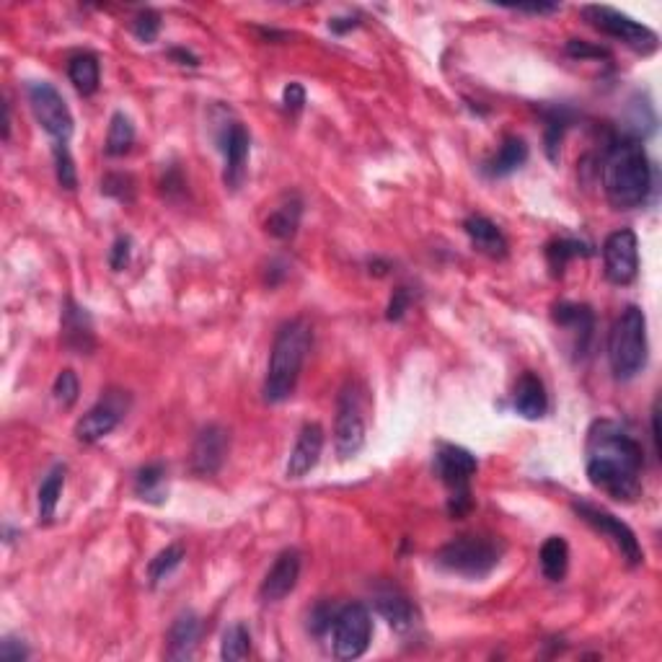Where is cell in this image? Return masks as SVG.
I'll return each instance as SVG.
<instances>
[{
    "label": "cell",
    "instance_id": "cell-41",
    "mask_svg": "<svg viewBox=\"0 0 662 662\" xmlns=\"http://www.w3.org/2000/svg\"><path fill=\"white\" fill-rule=\"evenodd\" d=\"M282 104H285L290 114H298L300 109L306 107V88L300 86V83H288L285 91H282Z\"/></svg>",
    "mask_w": 662,
    "mask_h": 662
},
{
    "label": "cell",
    "instance_id": "cell-2",
    "mask_svg": "<svg viewBox=\"0 0 662 662\" xmlns=\"http://www.w3.org/2000/svg\"><path fill=\"white\" fill-rule=\"evenodd\" d=\"M600 174H603V192L616 210L642 207L652 187V163L642 138L621 135L608 148Z\"/></svg>",
    "mask_w": 662,
    "mask_h": 662
},
{
    "label": "cell",
    "instance_id": "cell-5",
    "mask_svg": "<svg viewBox=\"0 0 662 662\" xmlns=\"http://www.w3.org/2000/svg\"><path fill=\"white\" fill-rule=\"evenodd\" d=\"M505 544L497 536H481V533H469L458 536L443 546L435 554V562L453 575L469 577V580H481L489 572L500 567Z\"/></svg>",
    "mask_w": 662,
    "mask_h": 662
},
{
    "label": "cell",
    "instance_id": "cell-11",
    "mask_svg": "<svg viewBox=\"0 0 662 662\" xmlns=\"http://www.w3.org/2000/svg\"><path fill=\"white\" fill-rule=\"evenodd\" d=\"M334 443H337L339 458L357 456L365 445V419L355 386H344L342 394H339L337 419H334Z\"/></svg>",
    "mask_w": 662,
    "mask_h": 662
},
{
    "label": "cell",
    "instance_id": "cell-27",
    "mask_svg": "<svg viewBox=\"0 0 662 662\" xmlns=\"http://www.w3.org/2000/svg\"><path fill=\"white\" fill-rule=\"evenodd\" d=\"M538 559H541V572L546 575V580H551V582L564 580V575H567V567H569L567 541H564L562 536H549L544 541V546H541V554H538Z\"/></svg>",
    "mask_w": 662,
    "mask_h": 662
},
{
    "label": "cell",
    "instance_id": "cell-30",
    "mask_svg": "<svg viewBox=\"0 0 662 662\" xmlns=\"http://www.w3.org/2000/svg\"><path fill=\"white\" fill-rule=\"evenodd\" d=\"M135 494L153 505H161L166 500V471L161 463H150L135 474Z\"/></svg>",
    "mask_w": 662,
    "mask_h": 662
},
{
    "label": "cell",
    "instance_id": "cell-18",
    "mask_svg": "<svg viewBox=\"0 0 662 662\" xmlns=\"http://www.w3.org/2000/svg\"><path fill=\"white\" fill-rule=\"evenodd\" d=\"M63 344L75 355H91L96 347L91 316L75 300H65L63 306Z\"/></svg>",
    "mask_w": 662,
    "mask_h": 662
},
{
    "label": "cell",
    "instance_id": "cell-6",
    "mask_svg": "<svg viewBox=\"0 0 662 662\" xmlns=\"http://www.w3.org/2000/svg\"><path fill=\"white\" fill-rule=\"evenodd\" d=\"M476 463L474 453H469L461 445H440L435 453V474L440 476L445 487H448V513L453 518H463L474 507L471 500V479L476 476Z\"/></svg>",
    "mask_w": 662,
    "mask_h": 662
},
{
    "label": "cell",
    "instance_id": "cell-43",
    "mask_svg": "<svg viewBox=\"0 0 662 662\" xmlns=\"http://www.w3.org/2000/svg\"><path fill=\"white\" fill-rule=\"evenodd\" d=\"M0 657H3V662H24L29 657V650H26V644L21 639L6 637L0 644Z\"/></svg>",
    "mask_w": 662,
    "mask_h": 662
},
{
    "label": "cell",
    "instance_id": "cell-9",
    "mask_svg": "<svg viewBox=\"0 0 662 662\" xmlns=\"http://www.w3.org/2000/svg\"><path fill=\"white\" fill-rule=\"evenodd\" d=\"M26 94H29V104H32V112L39 125H42V130L47 132V135H52L57 143H68L75 125L73 114H70L63 94L47 81L29 83Z\"/></svg>",
    "mask_w": 662,
    "mask_h": 662
},
{
    "label": "cell",
    "instance_id": "cell-1",
    "mask_svg": "<svg viewBox=\"0 0 662 662\" xmlns=\"http://www.w3.org/2000/svg\"><path fill=\"white\" fill-rule=\"evenodd\" d=\"M585 469L598 492L608 494L611 500L631 502L642 492L644 450L624 425L598 419L585 443Z\"/></svg>",
    "mask_w": 662,
    "mask_h": 662
},
{
    "label": "cell",
    "instance_id": "cell-42",
    "mask_svg": "<svg viewBox=\"0 0 662 662\" xmlns=\"http://www.w3.org/2000/svg\"><path fill=\"white\" fill-rule=\"evenodd\" d=\"M409 306H412V295H409V290H406V288H399L394 293V298H391V303H388L386 319L388 321H401V316L409 311Z\"/></svg>",
    "mask_w": 662,
    "mask_h": 662
},
{
    "label": "cell",
    "instance_id": "cell-14",
    "mask_svg": "<svg viewBox=\"0 0 662 662\" xmlns=\"http://www.w3.org/2000/svg\"><path fill=\"white\" fill-rule=\"evenodd\" d=\"M122 417H125L122 396L109 394L107 399H101L99 404L91 406V409L75 422V438L81 440V443H96V440L107 438L112 430H117Z\"/></svg>",
    "mask_w": 662,
    "mask_h": 662
},
{
    "label": "cell",
    "instance_id": "cell-22",
    "mask_svg": "<svg viewBox=\"0 0 662 662\" xmlns=\"http://www.w3.org/2000/svg\"><path fill=\"white\" fill-rule=\"evenodd\" d=\"M513 406L515 412L525 419H541L549 412V394H546L544 381L531 370L520 375L518 383H515Z\"/></svg>",
    "mask_w": 662,
    "mask_h": 662
},
{
    "label": "cell",
    "instance_id": "cell-35",
    "mask_svg": "<svg viewBox=\"0 0 662 662\" xmlns=\"http://www.w3.org/2000/svg\"><path fill=\"white\" fill-rule=\"evenodd\" d=\"M78 394H81V383H78V375L73 373L70 368L60 370L55 378V383H52V396H55V401L63 409H70V406L78 401Z\"/></svg>",
    "mask_w": 662,
    "mask_h": 662
},
{
    "label": "cell",
    "instance_id": "cell-4",
    "mask_svg": "<svg viewBox=\"0 0 662 662\" xmlns=\"http://www.w3.org/2000/svg\"><path fill=\"white\" fill-rule=\"evenodd\" d=\"M647 316L639 306H626L608 334V363L619 381H631L647 365Z\"/></svg>",
    "mask_w": 662,
    "mask_h": 662
},
{
    "label": "cell",
    "instance_id": "cell-10",
    "mask_svg": "<svg viewBox=\"0 0 662 662\" xmlns=\"http://www.w3.org/2000/svg\"><path fill=\"white\" fill-rule=\"evenodd\" d=\"M572 507H575V513L580 515L585 523L593 525L595 531L603 533V536H606L608 541L619 549L621 559H624L629 567H639V564L644 562V551H642V546H639V538L634 536V531H631L624 520H619L616 515L606 513V510H600V507L588 505V502H575Z\"/></svg>",
    "mask_w": 662,
    "mask_h": 662
},
{
    "label": "cell",
    "instance_id": "cell-19",
    "mask_svg": "<svg viewBox=\"0 0 662 662\" xmlns=\"http://www.w3.org/2000/svg\"><path fill=\"white\" fill-rule=\"evenodd\" d=\"M551 319L559 329H567L572 337H575V350L577 355H585L588 352V344L593 339L595 329V316L590 311V306H582V303H559L551 311Z\"/></svg>",
    "mask_w": 662,
    "mask_h": 662
},
{
    "label": "cell",
    "instance_id": "cell-7",
    "mask_svg": "<svg viewBox=\"0 0 662 662\" xmlns=\"http://www.w3.org/2000/svg\"><path fill=\"white\" fill-rule=\"evenodd\" d=\"M582 16H585V21H590L598 32L608 34V37L613 39H621L626 47H631V50L639 52V55H652V52L657 50V44H660V39H657V34L652 32L650 26L639 24V21H634L631 16H626V13L616 11V8L585 6L582 8Z\"/></svg>",
    "mask_w": 662,
    "mask_h": 662
},
{
    "label": "cell",
    "instance_id": "cell-20",
    "mask_svg": "<svg viewBox=\"0 0 662 662\" xmlns=\"http://www.w3.org/2000/svg\"><path fill=\"white\" fill-rule=\"evenodd\" d=\"M200 616L192 611L179 613L174 619V624L169 626V634H166V657L169 660H189L197 650V642H200Z\"/></svg>",
    "mask_w": 662,
    "mask_h": 662
},
{
    "label": "cell",
    "instance_id": "cell-34",
    "mask_svg": "<svg viewBox=\"0 0 662 662\" xmlns=\"http://www.w3.org/2000/svg\"><path fill=\"white\" fill-rule=\"evenodd\" d=\"M184 562V549L179 544L166 546L163 551H158L148 564V580L150 585H161L163 580H169L171 572H174L179 564Z\"/></svg>",
    "mask_w": 662,
    "mask_h": 662
},
{
    "label": "cell",
    "instance_id": "cell-37",
    "mask_svg": "<svg viewBox=\"0 0 662 662\" xmlns=\"http://www.w3.org/2000/svg\"><path fill=\"white\" fill-rule=\"evenodd\" d=\"M55 171L60 187L63 189L78 187V171H75V163L73 156H70L68 143H55Z\"/></svg>",
    "mask_w": 662,
    "mask_h": 662
},
{
    "label": "cell",
    "instance_id": "cell-23",
    "mask_svg": "<svg viewBox=\"0 0 662 662\" xmlns=\"http://www.w3.org/2000/svg\"><path fill=\"white\" fill-rule=\"evenodd\" d=\"M300 218H303V200L298 194H285L282 202H277L275 210L264 220V231L277 241H290L298 233Z\"/></svg>",
    "mask_w": 662,
    "mask_h": 662
},
{
    "label": "cell",
    "instance_id": "cell-28",
    "mask_svg": "<svg viewBox=\"0 0 662 662\" xmlns=\"http://www.w3.org/2000/svg\"><path fill=\"white\" fill-rule=\"evenodd\" d=\"M65 487V466H55L50 474L44 476L42 487H39L37 507H39V523H50L60 505V494Z\"/></svg>",
    "mask_w": 662,
    "mask_h": 662
},
{
    "label": "cell",
    "instance_id": "cell-33",
    "mask_svg": "<svg viewBox=\"0 0 662 662\" xmlns=\"http://www.w3.org/2000/svg\"><path fill=\"white\" fill-rule=\"evenodd\" d=\"M251 655V634L244 624H233L225 629L220 657L225 662H241Z\"/></svg>",
    "mask_w": 662,
    "mask_h": 662
},
{
    "label": "cell",
    "instance_id": "cell-45",
    "mask_svg": "<svg viewBox=\"0 0 662 662\" xmlns=\"http://www.w3.org/2000/svg\"><path fill=\"white\" fill-rule=\"evenodd\" d=\"M513 11L531 13V16H544V13L559 11V6H554V3H538V6H515Z\"/></svg>",
    "mask_w": 662,
    "mask_h": 662
},
{
    "label": "cell",
    "instance_id": "cell-39",
    "mask_svg": "<svg viewBox=\"0 0 662 662\" xmlns=\"http://www.w3.org/2000/svg\"><path fill=\"white\" fill-rule=\"evenodd\" d=\"M567 55L575 57V60H590V57H593V60H600V57L608 60L611 52H608L606 47H595V44H590V42H582V39H569Z\"/></svg>",
    "mask_w": 662,
    "mask_h": 662
},
{
    "label": "cell",
    "instance_id": "cell-13",
    "mask_svg": "<svg viewBox=\"0 0 662 662\" xmlns=\"http://www.w3.org/2000/svg\"><path fill=\"white\" fill-rule=\"evenodd\" d=\"M231 450V432L223 425L202 427L192 445V469L197 476H215Z\"/></svg>",
    "mask_w": 662,
    "mask_h": 662
},
{
    "label": "cell",
    "instance_id": "cell-46",
    "mask_svg": "<svg viewBox=\"0 0 662 662\" xmlns=\"http://www.w3.org/2000/svg\"><path fill=\"white\" fill-rule=\"evenodd\" d=\"M171 57H174V60H179V65H200V60H197V57L192 55V52H187V50H171Z\"/></svg>",
    "mask_w": 662,
    "mask_h": 662
},
{
    "label": "cell",
    "instance_id": "cell-17",
    "mask_svg": "<svg viewBox=\"0 0 662 662\" xmlns=\"http://www.w3.org/2000/svg\"><path fill=\"white\" fill-rule=\"evenodd\" d=\"M321 450H324V427L319 422H308L300 430L295 448L290 450L285 476L288 479H303V476L311 474L316 469V463H319Z\"/></svg>",
    "mask_w": 662,
    "mask_h": 662
},
{
    "label": "cell",
    "instance_id": "cell-8",
    "mask_svg": "<svg viewBox=\"0 0 662 662\" xmlns=\"http://www.w3.org/2000/svg\"><path fill=\"white\" fill-rule=\"evenodd\" d=\"M370 637H373V621H370V611L363 603L344 606L342 611L334 616V624H331V644H334V655H337L339 660H357V657H363L370 647Z\"/></svg>",
    "mask_w": 662,
    "mask_h": 662
},
{
    "label": "cell",
    "instance_id": "cell-3",
    "mask_svg": "<svg viewBox=\"0 0 662 662\" xmlns=\"http://www.w3.org/2000/svg\"><path fill=\"white\" fill-rule=\"evenodd\" d=\"M313 329L306 319H290L277 331L272 352H269L267 378H264V399L269 404H282L295 394L300 373L311 352Z\"/></svg>",
    "mask_w": 662,
    "mask_h": 662
},
{
    "label": "cell",
    "instance_id": "cell-31",
    "mask_svg": "<svg viewBox=\"0 0 662 662\" xmlns=\"http://www.w3.org/2000/svg\"><path fill=\"white\" fill-rule=\"evenodd\" d=\"M544 143H546V156L551 163L559 161V148H562L564 132L569 130V122H572V114L564 107L546 109L544 112Z\"/></svg>",
    "mask_w": 662,
    "mask_h": 662
},
{
    "label": "cell",
    "instance_id": "cell-26",
    "mask_svg": "<svg viewBox=\"0 0 662 662\" xmlns=\"http://www.w3.org/2000/svg\"><path fill=\"white\" fill-rule=\"evenodd\" d=\"M528 161V145L523 138H505V143L500 145L497 156L492 161H487V174L494 179H502V176H510Z\"/></svg>",
    "mask_w": 662,
    "mask_h": 662
},
{
    "label": "cell",
    "instance_id": "cell-24",
    "mask_svg": "<svg viewBox=\"0 0 662 662\" xmlns=\"http://www.w3.org/2000/svg\"><path fill=\"white\" fill-rule=\"evenodd\" d=\"M373 603H375V611L381 613L383 619L388 621V626L394 631H399V634L414 629V624H417V611H414V606L409 603L406 595L396 593V590L378 593Z\"/></svg>",
    "mask_w": 662,
    "mask_h": 662
},
{
    "label": "cell",
    "instance_id": "cell-25",
    "mask_svg": "<svg viewBox=\"0 0 662 662\" xmlns=\"http://www.w3.org/2000/svg\"><path fill=\"white\" fill-rule=\"evenodd\" d=\"M68 75H70V83H73L78 94L94 96L96 91H99V83H101L99 57L91 55V52L73 55L68 63Z\"/></svg>",
    "mask_w": 662,
    "mask_h": 662
},
{
    "label": "cell",
    "instance_id": "cell-15",
    "mask_svg": "<svg viewBox=\"0 0 662 662\" xmlns=\"http://www.w3.org/2000/svg\"><path fill=\"white\" fill-rule=\"evenodd\" d=\"M220 150L225 156V169H223V182L225 187L238 189L246 176V161H249L251 138L244 125H228L220 135Z\"/></svg>",
    "mask_w": 662,
    "mask_h": 662
},
{
    "label": "cell",
    "instance_id": "cell-47",
    "mask_svg": "<svg viewBox=\"0 0 662 662\" xmlns=\"http://www.w3.org/2000/svg\"><path fill=\"white\" fill-rule=\"evenodd\" d=\"M657 419H660V414H657L655 404V409H652V440H655V453H660V425H657Z\"/></svg>",
    "mask_w": 662,
    "mask_h": 662
},
{
    "label": "cell",
    "instance_id": "cell-36",
    "mask_svg": "<svg viewBox=\"0 0 662 662\" xmlns=\"http://www.w3.org/2000/svg\"><path fill=\"white\" fill-rule=\"evenodd\" d=\"M101 194L117 202L135 200V179L130 174H107L101 179Z\"/></svg>",
    "mask_w": 662,
    "mask_h": 662
},
{
    "label": "cell",
    "instance_id": "cell-21",
    "mask_svg": "<svg viewBox=\"0 0 662 662\" xmlns=\"http://www.w3.org/2000/svg\"><path fill=\"white\" fill-rule=\"evenodd\" d=\"M463 231H466V236L471 238L474 249L479 251V254H484V257L489 259L507 257L505 233L500 231V225L492 223V220L484 218V215H471V218H466Z\"/></svg>",
    "mask_w": 662,
    "mask_h": 662
},
{
    "label": "cell",
    "instance_id": "cell-32",
    "mask_svg": "<svg viewBox=\"0 0 662 662\" xmlns=\"http://www.w3.org/2000/svg\"><path fill=\"white\" fill-rule=\"evenodd\" d=\"M590 254H593V249L585 241H577V238H559V241L546 246V259H549V267L554 275H562L564 267L572 259L590 257Z\"/></svg>",
    "mask_w": 662,
    "mask_h": 662
},
{
    "label": "cell",
    "instance_id": "cell-44",
    "mask_svg": "<svg viewBox=\"0 0 662 662\" xmlns=\"http://www.w3.org/2000/svg\"><path fill=\"white\" fill-rule=\"evenodd\" d=\"M355 26H360V21H357V16H344V19H331L329 21V29L334 34H344L350 32V29H355Z\"/></svg>",
    "mask_w": 662,
    "mask_h": 662
},
{
    "label": "cell",
    "instance_id": "cell-29",
    "mask_svg": "<svg viewBox=\"0 0 662 662\" xmlns=\"http://www.w3.org/2000/svg\"><path fill=\"white\" fill-rule=\"evenodd\" d=\"M132 145H135V125H132V119L125 112H114L112 119H109L107 143H104L107 156H127Z\"/></svg>",
    "mask_w": 662,
    "mask_h": 662
},
{
    "label": "cell",
    "instance_id": "cell-38",
    "mask_svg": "<svg viewBox=\"0 0 662 662\" xmlns=\"http://www.w3.org/2000/svg\"><path fill=\"white\" fill-rule=\"evenodd\" d=\"M158 32H161V16H158L156 11H150V8L140 11L138 16H135V21H132V34H135L140 42L153 44L158 39Z\"/></svg>",
    "mask_w": 662,
    "mask_h": 662
},
{
    "label": "cell",
    "instance_id": "cell-12",
    "mask_svg": "<svg viewBox=\"0 0 662 662\" xmlns=\"http://www.w3.org/2000/svg\"><path fill=\"white\" fill-rule=\"evenodd\" d=\"M603 264L606 277L613 285H631L639 272V241L637 233L629 228H619L606 238L603 244Z\"/></svg>",
    "mask_w": 662,
    "mask_h": 662
},
{
    "label": "cell",
    "instance_id": "cell-16",
    "mask_svg": "<svg viewBox=\"0 0 662 662\" xmlns=\"http://www.w3.org/2000/svg\"><path fill=\"white\" fill-rule=\"evenodd\" d=\"M300 564H303L300 562V551H282L272 564V569L264 575L262 585H259V598L264 603H277V600L288 598L300 580Z\"/></svg>",
    "mask_w": 662,
    "mask_h": 662
},
{
    "label": "cell",
    "instance_id": "cell-40",
    "mask_svg": "<svg viewBox=\"0 0 662 662\" xmlns=\"http://www.w3.org/2000/svg\"><path fill=\"white\" fill-rule=\"evenodd\" d=\"M130 259H132V238L119 236L117 241H114L112 249H109V267H112L114 272H122V269L130 264Z\"/></svg>",
    "mask_w": 662,
    "mask_h": 662
}]
</instances>
